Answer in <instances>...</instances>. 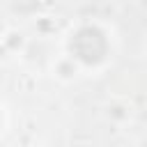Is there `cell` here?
I'll return each instance as SVG.
<instances>
[{
	"label": "cell",
	"instance_id": "cell-4",
	"mask_svg": "<svg viewBox=\"0 0 147 147\" xmlns=\"http://www.w3.org/2000/svg\"><path fill=\"white\" fill-rule=\"evenodd\" d=\"M7 129H9V113H7V108L0 103V138L7 133Z\"/></svg>",
	"mask_w": 147,
	"mask_h": 147
},
{
	"label": "cell",
	"instance_id": "cell-5",
	"mask_svg": "<svg viewBox=\"0 0 147 147\" xmlns=\"http://www.w3.org/2000/svg\"><path fill=\"white\" fill-rule=\"evenodd\" d=\"M142 53L147 55V30H145V34H142Z\"/></svg>",
	"mask_w": 147,
	"mask_h": 147
},
{
	"label": "cell",
	"instance_id": "cell-6",
	"mask_svg": "<svg viewBox=\"0 0 147 147\" xmlns=\"http://www.w3.org/2000/svg\"><path fill=\"white\" fill-rule=\"evenodd\" d=\"M117 2H131V0H117Z\"/></svg>",
	"mask_w": 147,
	"mask_h": 147
},
{
	"label": "cell",
	"instance_id": "cell-2",
	"mask_svg": "<svg viewBox=\"0 0 147 147\" xmlns=\"http://www.w3.org/2000/svg\"><path fill=\"white\" fill-rule=\"evenodd\" d=\"M48 71H51V76H53L55 80H60V83H71V80H76L78 76H83V69H80L64 51H60V53L55 55V60L51 62Z\"/></svg>",
	"mask_w": 147,
	"mask_h": 147
},
{
	"label": "cell",
	"instance_id": "cell-1",
	"mask_svg": "<svg viewBox=\"0 0 147 147\" xmlns=\"http://www.w3.org/2000/svg\"><path fill=\"white\" fill-rule=\"evenodd\" d=\"M115 30L101 18H80L71 23L60 41V51H64L83 69V74L106 71L115 57Z\"/></svg>",
	"mask_w": 147,
	"mask_h": 147
},
{
	"label": "cell",
	"instance_id": "cell-3",
	"mask_svg": "<svg viewBox=\"0 0 147 147\" xmlns=\"http://www.w3.org/2000/svg\"><path fill=\"white\" fill-rule=\"evenodd\" d=\"M0 44H2L11 55H21L23 48H25V44H28V37H25L21 30H16V28H7V30H2V34H0Z\"/></svg>",
	"mask_w": 147,
	"mask_h": 147
}]
</instances>
